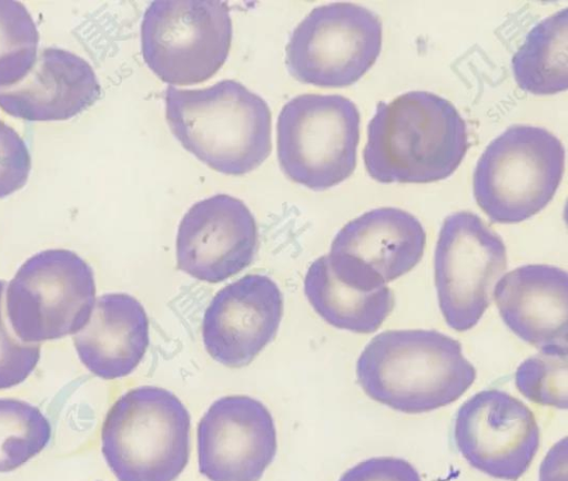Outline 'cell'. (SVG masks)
Masks as SVG:
<instances>
[{
	"label": "cell",
	"instance_id": "1",
	"mask_svg": "<svg viewBox=\"0 0 568 481\" xmlns=\"http://www.w3.org/2000/svg\"><path fill=\"white\" fill-rule=\"evenodd\" d=\"M467 149L456 108L432 92L410 91L377 104L363 157L379 183H430L450 176Z\"/></svg>",
	"mask_w": 568,
	"mask_h": 481
},
{
	"label": "cell",
	"instance_id": "2",
	"mask_svg": "<svg viewBox=\"0 0 568 481\" xmlns=\"http://www.w3.org/2000/svg\"><path fill=\"white\" fill-rule=\"evenodd\" d=\"M356 378L373 400L404 413L450 405L473 385L476 370L462 345L437 330H386L371 339Z\"/></svg>",
	"mask_w": 568,
	"mask_h": 481
},
{
	"label": "cell",
	"instance_id": "3",
	"mask_svg": "<svg viewBox=\"0 0 568 481\" xmlns=\"http://www.w3.org/2000/svg\"><path fill=\"white\" fill-rule=\"evenodd\" d=\"M165 117L185 150L223 174L248 173L272 150L268 105L234 80L193 90L169 85Z\"/></svg>",
	"mask_w": 568,
	"mask_h": 481
},
{
	"label": "cell",
	"instance_id": "4",
	"mask_svg": "<svg viewBox=\"0 0 568 481\" xmlns=\"http://www.w3.org/2000/svg\"><path fill=\"white\" fill-rule=\"evenodd\" d=\"M191 417L158 386L124 392L101 429V450L118 481H175L190 458Z\"/></svg>",
	"mask_w": 568,
	"mask_h": 481
},
{
	"label": "cell",
	"instance_id": "5",
	"mask_svg": "<svg viewBox=\"0 0 568 481\" xmlns=\"http://www.w3.org/2000/svg\"><path fill=\"white\" fill-rule=\"evenodd\" d=\"M565 168L562 143L544 127L513 125L494 139L473 176L476 203L491 222L514 224L554 197Z\"/></svg>",
	"mask_w": 568,
	"mask_h": 481
},
{
	"label": "cell",
	"instance_id": "6",
	"mask_svg": "<svg viewBox=\"0 0 568 481\" xmlns=\"http://www.w3.org/2000/svg\"><path fill=\"white\" fill-rule=\"evenodd\" d=\"M97 300L92 267L75 252L41 250L29 257L7 287L6 311L23 342L58 340L79 332Z\"/></svg>",
	"mask_w": 568,
	"mask_h": 481
},
{
	"label": "cell",
	"instance_id": "7",
	"mask_svg": "<svg viewBox=\"0 0 568 481\" xmlns=\"http://www.w3.org/2000/svg\"><path fill=\"white\" fill-rule=\"evenodd\" d=\"M359 112L338 94H301L277 119V157L284 174L314 191L352 175L359 142Z\"/></svg>",
	"mask_w": 568,
	"mask_h": 481
},
{
	"label": "cell",
	"instance_id": "8",
	"mask_svg": "<svg viewBox=\"0 0 568 481\" xmlns=\"http://www.w3.org/2000/svg\"><path fill=\"white\" fill-rule=\"evenodd\" d=\"M232 41L226 2L156 0L141 24L144 62L170 85H191L212 78L224 64Z\"/></svg>",
	"mask_w": 568,
	"mask_h": 481
},
{
	"label": "cell",
	"instance_id": "9",
	"mask_svg": "<svg viewBox=\"0 0 568 481\" xmlns=\"http://www.w3.org/2000/svg\"><path fill=\"white\" fill-rule=\"evenodd\" d=\"M382 35V21L365 7L349 2L320 6L294 29L285 63L300 82L347 86L373 66Z\"/></svg>",
	"mask_w": 568,
	"mask_h": 481
},
{
	"label": "cell",
	"instance_id": "10",
	"mask_svg": "<svg viewBox=\"0 0 568 481\" xmlns=\"http://www.w3.org/2000/svg\"><path fill=\"white\" fill-rule=\"evenodd\" d=\"M507 267L506 246L479 216L457 212L444 221L434 254L437 298L446 324L471 329L491 303Z\"/></svg>",
	"mask_w": 568,
	"mask_h": 481
},
{
	"label": "cell",
	"instance_id": "11",
	"mask_svg": "<svg viewBox=\"0 0 568 481\" xmlns=\"http://www.w3.org/2000/svg\"><path fill=\"white\" fill-rule=\"evenodd\" d=\"M453 439L473 468L495 479L517 481L539 449L540 431L521 400L499 389H486L458 408Z\"/></svg>",
	"mask_w": 568,
	"mask_h": 481
},
{
	"label": "cell",
	"instance_id": "12",
	"mask_svg": "<svg viewBox=\"0 0 568 481\" xmlns=\"http://www.w3.org/2000/svg\"><path fill=\"white\" fill-rule=\"evenodd\" d=\"M276 449L270 410L248 396L215 400L197 426L199 470L210 481H258Z\"/></svg>",
	"mask_w": 568,
	"mask_h": 481
},
{
	"label": "cell",
	"instance_id": "13",
	"mask_svg": "<svg viewBox=\"0 0 568 481\" xmlns=\"http://www.w3.org/2000/svg\"><path fill=\"white\" fill-rule=\"evenodd\" d=\"M257 247L253 214L239 198L217 194L193 204L176 234V266L189 276L219 283L246 268Z\"/></svg>",
	"mask_w": 568,
	"mask_h": 481
},
{
	"label": "cell",
	"instance_id": "14",
	"mask_svg": "<svg viewBox=\"0 0 568 481\" xmlns=\"http://www.w3.org/2000/svg\"><path fill=\"white\" fill-rule=\"evenodd\" d=\"M283 309V294L266 275L248 274L229 284L203 316L206 352L229 368L247 366L276 336Z\"/></svg>",
	"mask_w": 568,
	"mask_h": 481
},
{
	"label": "cell",
	"instance_id": "15",
	"mask_svg": "<svg viewBox=\"0 0 568 481\" xmlns=\"http://www.w3.org/2000/svg\"><path fill=\"white\" fill-rule=\"evenodd\" d=\"M100 96V83L88 61L49 47L38 52L23 79L0 88V108L22 120L64 121L93 105Z\"/></svg>",
	"mask_w": 568,
	"mask_h": 481
},
{
	"label": "cell",
	"instance_id": "16",
	"mask_svg": "<svg viewBox=\"0 0 568 481\" xmlns=\"http://www.w3.org/2000/svg\"><path fill=\"white\" fill-rule=\"evenodd\" d=\"M493 296L505 325L539 349L567 347L568 275L556 266L531 264L505 274Z\"/></svg>",
	"mask_w": 568,
	"mask_h": 481
},
{
	"label": "cell",
	"instance_id": "17",
	"mask_svg": "<svg viewBox=\"0 0 568 481\" xmlns=\"http://www.w3.org/2000/svg\"><path fill=\"white\" fill-rule=\"evenodd\" d=\"M425 244V229L414 215L396 207H379L344 225L335 235L329 254L387 284L419 263Z\"/></svg>",
	"mask_w": 568,
	"mask_h": 481
},
{
	"label": "cell",
	"instance_id": "18",
	"mask_svg": "<svg viewBox=\"0 0 568 481\" xmlns=\"http://www.w3.org/2000/svg\"><path fill=\"white\" fill-rule=\"evenodd\" d=\"M149 319L142 304L125 293L101 295L88 324L73 336L80 361L111 380L130 375L149 347Z\"/></svg>",
	"mask_w": 568,
	"mask_h": 481
},
{
	"label": "cell",
	"instance_id": "19",
	"mask_svg": "<svg viewBox=\"0 0 568 481\" xmlns=\"http://www.w3.org/2000/svg\"><path fill=\"white\" fill-rule=\"evenodd\" d=\"M304 293L327 324L358 334L376 331L395 305L387 285L358 278L334 266L327 255L316 258L307 268Z\"/></svg>",
	"mask_w": 568,
	"mask_h": 481
},
{
	"label": "cell",
	"instance_id": "20",
	"mask_svg": "<svg viewBox=\"0 0 568 481\" xmlns=\"http://www.w3.org/2000/svg\"><path fill=\"white\" fill-rule=\"evenodd\" d=\"M567 9L537 23L511 59L518 86L532 94H555L568 86Z\"/></svg>",
	"mask_w": 568,
	"mask_h": 481
},
{
	"label": "cell",
	"instance_id": "21",
	"mask_svg": "<svg viewBox=\"0 0 568 481\" xmlns=\"http://www.w3.org/2000/svg\"><path fill=\"white\" fill-rule=\"evenodd\" d=\"M51 439V424L36 406L0 398V473L13 471L38 456Z\"/></svg>",
	"mask_w": 568,
	"mask_h": 481
},
{
	"label": "cell",
	"instance_id": "22",
	"mask_svg": "<svg viewBox=\"0 0 568 481\" xmlns=\"http://www.w3.org/2000/svg\"><path fill=\"white\" fill-rule=\"evenodd\" d=\"M39 32L19 1L0 0V88L26 76L38 55Z\"/></svg>",
	"mask_w": 568,
	"mask_h": 481
},
{
	"label": "cell",
	"instance_id": "23",
	"mask_svg": "<svg viewBox=\"0 0 568 481\" xmlns=\"http://www.w3.org/2000/svg\"><path fill=\"white\" fill-rule=\"evenodd\" d=\"M568 347L549 346L524 360L515 372L519 392L531 402L567 409Z\"/></svg>",
	"mask_w": 568,
	"mask_h": 481
},
{
	"label": "cell",
	"instance_id": "24",
	"mask_svg": "<svg viewBox=\"0 0 568 481\" xmlns=\"http://www.w3.org/2000/svg\"><path fill=\"white\" fill-rule=\"evenodd\" d=\"M6 282L0 279V390L23 382L36 369L41 355L39 344H27L12 335L3 318Z\"/></svg>",
	"mask_w": 568,
	"mask_h": 481
},
{
	"label": "cell",
	"instance_id": "25",
	"mask_svg": "<svg viewBox=\"0 0 568 481\" xmlns=\"http://www.w3.org/2000/svg\"><path fill=\"white\" fill-rule=\"evenodd\" d=\"M31 170V156L23 139L0 120V198L22 188Z\"/></svg>",
	"mask_w": 568,
	"mask_h": 481
},
{
	"label": "cell",
	"instance_id": "26",
	"mask_svg": "<svg viewBox=\"0 0 568 481\" xmlns=\"http://www.w3.org/2000/svg\"><path fill=\"white\" fill-rule=\"evenodd\" d=\"M338 481H422L417 470L406 460L375 457L346 470Z\"/></svg>",
	"mask_w": 568,
	"mask_h": 481
},
{
	"label": "cell",
	"instance_id": "27",
	"mask_svg": "<svg viewBox=\"0 0 568 481\" xmlns=\"http://www.w3.org/2000/svg\"><path fill=\"white\" fill-rule=\"evenodd\" d=\"M539 481H567L566 438L546 454L540 465Z\"/></svg>",
	"mask_w": 568,
	"mask_h": 481
}]
</instances>
